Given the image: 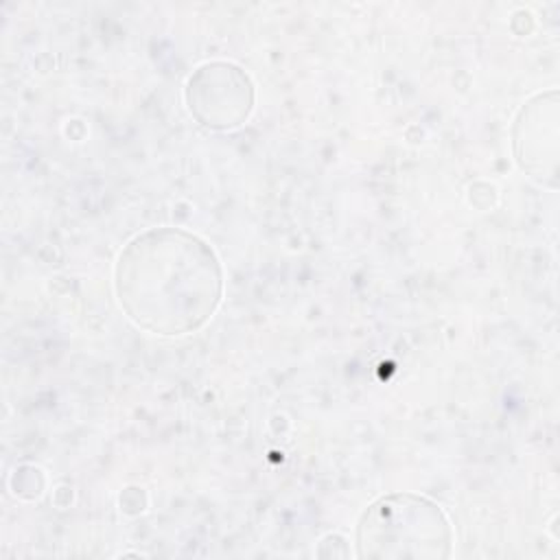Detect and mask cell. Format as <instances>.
Segmentation results:
<instances>
[{
  "label": "cell",
  "instance_id": "obj_1",
  "mask_svg": "<svg viewBox=\"0 0 560 560\" xmlns=\"http://www.w3.org/2000/svg\"><path fill=\"white\" fill-rule=\"evenodd\" d=\"M116 289L129 317L153 332L199 328L219 304L221 271L212 249L184 230H151L122 252Z\"/></svg>",
  "mask_w": 560,
  "mask_h": 560
},
{
  "label": "cell",
  "instance_id": "obj_2",
  "mask_svg": "<svg viewBox=\"0 0 560 560\" xmlns=\"http://www.w3.org/2000/svg\"><path fill=\"white\" fill-rule=\"evenodd\" d=\"M451 540L442 510L416 494L378 499L365 510L357 532L359 556L368 558H444Z\"/></svg>",
  "mask_w": 560,
  "mask_h": 560
}]
</instances>
